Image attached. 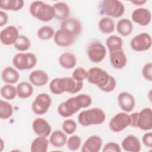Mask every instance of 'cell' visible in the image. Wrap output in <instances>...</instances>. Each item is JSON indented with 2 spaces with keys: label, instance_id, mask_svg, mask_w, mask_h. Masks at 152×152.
I'll return each mask as SVG.
<instances>
[{
  "label": "cell",
  "instance_id": "cell-3",
  "mask_svg": "<svg viewBox=\"0 0 152 152\" xmlns=\"http://www.w3.org/2000/svg\"><path fill=\"white\" fill-rule=\"evenodd\" d=\"M106 119V114L100 108L93 107L83 110L78 116V123L84 126L100 125Z\"/></svg>",
  "mask_w": 152,
  "mask_h": 152
},
{
  "label": "cell",
  "instance_id": "cell-31",
  "mask_svg": "<svg viewBox=\"0 0 152 152\" xmlns=\"http://www.w3.org/2000/svg\"><path fill=\"white\" fill-rule=\"evenodd\" d=\"M24 5L23 0H2L0 2V8L5 11H17Z\"/></svg>",
  "mask_w": 152,
  "mask_h": 152
},
{
  "label": "cell",
  "instance_id": "cell-21",
  "mask_svg": "<svg viewBox=\"0 0 152 152\" xmlns=\"http://www.w3.org/2000/svg\"><path fill=\"white\" fill-rule=\"evenodd\" d=\"M109 59L112 67L117 69L124 68L127 63L126 54L122 49L110 52Z\"/></svg>",
  "mask_w": 152,
  "mask_h": 152
},
{
  "label": "cell",
  "instance_id": "cell-34",
  "mask_svg": "<svg viewBox=\"0 0 152 152\" xmlns=\"http://www.w3.org/2000/svg\"><path fill=\"white\" fill-rule=\"evenodd\" d=\"M55 33V30L52 27L45 25L39 28L37 32V36L40 40H48L54 36Z\"/></svg>",
  "mask_w": 152,
  "mask_h": 152
},
{
  "label": "cell",
  "instance_id": "cell-38",
  "mask_svg": "<svg viewBox=\"0 0 152 152\" xmlns=\"http://www.w3.org/2000/svg\"><path fill=\"white\" fill-rule=\"evenodd\" d=\"M77 128V125L76 122L71 119L65 120L62 124V128L64 132L68 135H71L74 133Z\"/></svg>",
  "mask_w": 152,
  "mask_h": 152
},
{
  "label": "cell",
  "instance_id": "cell-13",
  "mask_svg": "<svg viewBox=\"0 0 152 152\" xmlns=\"http://www.w3.org/2000/svg\"><path fill=\"white\" fill-rule=\"evenodd\" d=\"M75 39L74 36L69 31L61 28L55 33L53 36L55 44L60 47H68L72 45Z\"/></svg>",
  "mask_w": 152,
  "mask_h": 152
},
{
  "label": "cell",
  "instance_id": "cell-30",
  "mask_svg": "<svg viewBox=\"0 0 152 152\" xmlns=\"http://www.w3.org/2000/svg\"><path fill=\"white\" fill-rule=\"evenodd\" d=\"M17 96L23 99L30 97L33 93V87L27 81L20 82L16 87Z\"/></svg>",
  "mask_w": 152,
  "mask_h": 152
},
{
  "label": "cell",
  "instance_id": "cell-44",
  "mask_svg": "<svg viewBox=\"0 0 152 152\" xmlns=\"http://www.w3.org/2000/svg\"><path fill=\"white\" fill-rule=\"evenodd\" d=\"M8 21V16L7 13L3 11H0V26H5Z\"/></svg>",
  "mask_w": 152,
  "mask_h": 152
},
{
  "label": "cell",
  "instance_id": "cell-15",
  "mask_svg": "<svg viewBox=\"0 0 152 152\" xmlns=\"http://www.w3.org/2000/svg\"><path fill=\"white\" fill-rule=\"evenodd\" d=\"M19 36L18 28L14 26H8L1 30L0 33L1 42L4 45H14Z\"/></svg>",
  "mask_w": 152,
  "mask_h": 152
},
{
  "label": "cell",
  "instance_id": "cell-33",
  "mask_svg": "<svg viewBox=\"0 0 152 152\" xmlns=\"http://www.w3.org/2000/svg\"><path fill=\"white\" fill-rule=\"evenodd\" d=\"M13 45L16 50L20 52H25L30 49L31 42L27 36L24 35H19Z\"/></svg>",
  "mask_w": 152,
  "mask_h": 152
},
{
  "label": "cell",
  "instance_id": "cell-1",
  "mask_svg": "<svg viewBox=\"0 0 152 152\" xmlns=\"http://www.w3.org/2000/svg\"><path fill=\"white\" fill-rule=\"evenodd\" d=\"M92 103L91 97L86 94H80L72 97L59 104L58 107V112L64 118H68L80 109L88 107Z\"/></svg>",
  "mask_w": 152,
  "mask_h": 152
},
{
  "label": "cell",
  "instance_id": "cell-10",
  "mask_svg": "<svg viewBox=\"0 0 152 152\" xmlns=\"http://www.w3.org/2000/svg\"><path fill=\"white\" fill-rule=\"evenodd\" d=\"M52 104V99L50 96L45 93L39 94L31 104L33 112L36 115H42L45 114Z\"/></svg>",
  "mask_w": 152,
  "mask_h": 152
},
{
  "label": "cell",
  "instance_id": "cell-37",
  "mask_svg": "<svg viewBox=\"0 0 152 152\" xmlns=\"http://www.w3.org/2000/svg\"><path fill=\"white\" fill-rule=\"evenodd\" d=\"M81 144V139L80 136L74 135L67 139L66 145L69 150L71 151H76L78 150Z\"/></svg>",
  "mask_w": 152,
  "mask_h": 152
},
{
  "label": "cell",
  "instance_id": "cell-23",
  "mask_svg": "<svg viewBox=\"0 0 152 152\" xmlns=\"http://www.w3.org/2000/svg\"><path fill=\"white\" fill-rule=\"evenodd\" d=\"M55 16L54 18L61 21L68 18L70 10L67 4L64 2H58L53 5Z\"/></svg>",
  "mask_w": 152,
  "mask_h": 152
},
{
  "label": "cell",
  "instance_id": "cell-16",
  "mask_svg": "<svg viewBox=\"0 0 152 152\" xmlns=\"http://www.w3.org/2000/svg\"><path fill=\"white\" fill-rule=\"evenodd\" d=\"M118 103L124 112H130L135 107V99L132 94L127 91H122L118 96Z\"/></svg>",
  "mask_w": 152,
  "mask_h": 152
},
{
  "label": "cell",
  "instance_id": "cell-45",
  "mask_svg": "<svg viewBox=\"0 0 152 152\" xmlns=\"http://www.w3.org/2000/svg\"><path fill=\"white\" fill-rule=\"evenodd\" d=\"M131 2L133 4H134L135 5H142L143 4H144L145 3L147 2V1L145 0H140V1H131Z\"/></svg>",
  "mask_w": 152,
  "mask_h": 152
},
{
  "label": "cell",
  "instance_id": "cell-40",
  "mask_svg": "<svg viewBox=\"0 0 152 152\" xmlns=\"http://www.w3.org/2000/svg\"><path fill=\"white\" fill-rule=\"evenodd\" d=\"M142 75L147 81L152 80V63L149 62L145 64L142 68Z\"/></svg>",
  "mask_w": 152,
  "mask_h": 152
},
{
  "label": "cell",
  "instance_id": "cell-42",
  "mask_svg": "<svg viewBox=\"0 0 152 152\" xmlns=\"http://www.w3.org/2000/svg\"><path fill=\"white\" fill-rule=\"evenodd\" d=\"M116 87V79L112 75H110V79L109 81L107 83V84L103 87V88H102L100 90L105 92V93H109L112 91L113 90H115V88Z\"/></svg>",
  "mask_w": 152,
  "mask_h": 152
},
{
  "label": "cell",
  "instance_id": "cell-20",
  "mask_svg": "<svg viewBox=\"0 0 152 152\" xmlns=\"http://www.w3.org/2000/svg\"><path fill=\"white\" fill-rule=\"evenodd\" d=\"M122 149L128 152H138L141 150V145L139 139L134 135H128L121 142Z\"/></svg>",
  "mask_w": 152,
  "mask_h": 152
},
{
  "label": "cell",
  "instance_id": "cell-9",
  "mask_svg": "<svg viewBox=\"0 0 152 152\" xmlns=\"http://www.w3.org/2000/svg\"><path fill=\"white\" fill-rule=\"evenodd\" d=\"M105 46L99 41L95 40L91 42L87 48V53L89 60L93 63L102 62L106 55Z\"/></svg>",
  "mask_w": 152,
  "mask_h": 152
},
{
  "label": "cell",
  "instance_id": "cell-32",
  "mask_svg": "<svg viewBox=\"0 0 152 152\" xmlns=\"http://www.w3.org/2000/svg\"><path fill=\"white\" fill-rule=\"evenodd\" d=\"M106 45L110 52L122 49V39L117 35H110L106 40Z\"/></svg>",
  "mask_w": 152,
  "mask_h": 152
},
{
  "label": "cell",
  "instance_id": "cell-22",
  "mask_svg": "<svg viewBox=\"0 0 152 152\" xmlns=\"http://www.w3.org/2000/svg\"><path fill=\"white\" fill-rule=\"evenodd\" d=\"M28 79L33 86L42 87L47 84L49 80V76L48 74L43 70L35 69L30 73Z\"/></svg>",
  "mask_w": 152,
  "mask_h": 152
},
{
  "label": "cell",
  "instance_id": "cell-12",
  "mask_svg": "<svg viewBox=\"0 0 152 152\" xmlns=\"http://www.w3.org/2000/svg\"><path fill=\"white\" fill-rule=\"evenodd\" d=\"M110 129L115 132H119L130 126V117L126 112H119L113 116L109 124Z\"/></svg>",
  "mask_w": 152,
  "mask_h": 152
},
{
  "label": "cell",
  "instance_id": "cell-11",
  "mask_svg": "<svg viewBox=\"0 0 152 152\" xmlns=\"http://www.w3.org/2000/svg\"><path fill=\"white\" fill-rule=\"evenodd\" d=\"M152 44L151 36L147 33H141L134 37L130 42V46L134 51L140 52L150 49Z\"/></svg>",
  "mask_w": 152,
  "mask_h": 152
},
{
  "label": "cell",
  "instance_id": "cell-5",
  "mask_svg": "<svg viewBox=\"0 0 152 152\" xmlns=\"http://www.w3.org/2000/svg\"><path fill=\"white\" fill-rule=\"evenodd\" d=\"M29 11L33 17L43 22H48L55 16L53 6L40 1L32 2L29 7Z\"/></svg>",
  "mask_w": 152,
  "mask_h": 152
},
{
  "label": "cell",
  "instance_id": "cell-14",
  "mask_svg": "<svg viewBox=\"0 0 152 152\" xmlns=\"http://www.w3.org/2000/svg\"><path fill=\"white\" fill-rule=\"evenodd\" d=\"M131 18L136 24L141 26H146L151 22V12L145 8H138L132 11Z\"/></svg>",
  "mask_w": 152,
  "mask_h": 152
},
{
  "label": "cell",
  "instance_id": "cell-25",
  "mask_svg": "<svg viewBox=\"0 0 152 152\" xmlns=\"http://www.w3.org/2000/svg\"><path fill=\"white\" fill-rule=\"evenodd\" d=\"M49 141L54 147L60 148L66 144V135L65 132L61 130H55L51 133Z\"/></svg>",
  "mask_w": 152,
  "mask_h": 152
},
{
  "label": "cell",
  "instance_id": "cell-19",
  "mask_svg": "<svg viewBox=\"0 0 152 152\" xmlns=\"http://www.w3.org/2000/svg\"><path fill=\"white\" fill-rule=\"evenodd\" d=\"M103 144L100 137L94 135L88 137L81 147L82 152H99Z\"/></svg>",
  "mask_w": 152,
  "mask_h": 152
},
{
  "label": "cell",
  "instance_id": "cell-29",
  "mask_svg": "<svg viewBox=\"0 0 152 152\" xmlns=\"http://www.w3.org/2000/svg\"><path fill=\"white\" fill-rule=\"evenodd\" d=\"M99 30L103 34H110L115 28L114 20L109 17H102L98 23Z\"/></svg>",
  "mask_w": 152,
  "mask_h": 152
},
{
  "label": "cell",
  "instance_id": "cell-36",
  "mask_svg": "<svg viewBox=\"0 0 152 152\" xmlns=\"http://www.w3.org/2000/svg\"><path fill=\"white\" fill-rule=\"evenodd\" d=\"M13 114V107L11 103L2 100H0V118L7 119Z\"/></svg>",
  "mask_w": 152,
  "mask_h": 152
},
{
  "label": "cell",
  "instance_id": "cell-17",
  "mask_svg": "<svg viewBox=\"0 0 152 152\" xmlns=\"http://www.w3.org/2000/svg\"><path fill=\"white\" fill-rule=\"evenodd\" d=\"M32 129L37 136L46 137L49 136L52 131V127L49 123L42 118H37L33 121Z\"/></svg>",
  "mask_w": 152,
  "mask_h": 152
},
{
  "label": "cell",
  "instance_id": "cell-24",
  "mask_svg": "<svg viewBox=\"0 0 152 152\" xmlns=\"http://www.w3.org/2000/svg\"><path fill=\"white\" fill-rule=\"evenodd\" d=\"M1 77L4 83L8 84H13L19 80L20 74L14 68L11 66H7L2 70Z\"/></svg>",
  "mask_w": 152,
  "mask_h": 152
},
{
  "label": "cell",
  "instance_id": "cell-2",
  "mask_svg": "<svg viewBox=\"0 0 152 152\" xmlns=\"http://www.w3.org/2000/svg\"><path fill=\"white\" fill-rule=\"evenodd\" d=\"M83 87V82L75 80L72 77L56 78L49 84V90L52 93L58 95L65 92L75 94Z\"/></svg>",
  "mask_w": 152,
  "mask_h": 152
},
{
  "label": "cell",
  "instance_id": "cell-7",
  "mask_svg": "<svg viewBox=\"0 0 152 152\" xmlns=\"http://www.w3.org/2000/svg\"><path fill=\"white\" fill-rule=\"evenodd\" d=\"M36 56L30 52L17 53L12 58V65L20 71L28 70L33 68L37 64Z\"/></svg>",
  "mask_w": 152,
  "mask_h": 152
},
{
  "label": "cell",
  "instance_id": "cell-41",
  "mask_svg": "<svg viewBox=\"0 0 152 152\" xmlns=\"http://www.w3.org/2000/svg\"><path fill=\"white\" fill-rule=\"evenodd\" d=\"M102 151H113V152H121V149L119 145L116 142H109L106 143L103 147Z\"/></svg>",
  "mask_w": 152,
  "mask_h": 152
},
{
  "label": "cell",
  "instance_id": "cell-35",
  "mask_svg": "<svg viewBox=\"0 0 152 152\" xmlns=\"http://www.w3.org/2000/svg\"><path fill=\"white\" fill-rule=\"evenodd\" d=\"M0 93L4 99L8 100H12L17 96L16 87L11 84H5L1 87Z\"/></svg>",
  "mask_w": 152,
  "mask_h": 152
},
{
  "label": "cell",
  "instance_id": "cell-39",
  "mask_svg": "<svg viewBox=\"0 0 152 152\" xmlns=\"http://www.w3.org/2000/svg\"><path fill=\"white\" fill-rule=\"evenodd\" d=\"M72 77L76 81H82L87 77V71L82 67L76 68L72 72Z\"/></svg>",
  "mask_w": 152,
  "mask_h": 152
},
{
  "label": "cell",
  "instance_id": "cell-4",
  "mask_svg": "<svg viewBox=\"0 0 152 152\" xmlns=\"http://www.w3.org/2000/svg\"><path fill=\"white\" fill-rule=\"evenodd\" d=\"M130 126L141 130L150 131L152 128V110L145 107L140 112H135L129 115Z\"/></svg>",
  "mask_w": 152,
  "mask_h": 152
},
{
  "label": "cell",
  "instance_id": "cell-27",
  "mask_svg": "<svg viewBox=\"0 0 152 152\" xmlns=\"http://www.w3.org/2000/svg\"><path fill=\"white\" fill-rule=\"evenodd\" d=\"M58 61L62 68L67 69L73 68L77 64L75 56L69 52H65L61 54L59 57Z\"/></svg>",
  "mask_w": 152,
  "mask_h": 152
},
{
  "label": "cell",
  "instance_id": "cell-26",
  "mask_svg": "<svg viewBox=\"0 0 152 152\" xmlns=\"http://www.w3.org/2000/svg\"><path fill=\"white\" fill-rule=\"evenodd\" d=\"M49 141L46 137L38 136L34 138L30 145L31 152H46Z\"/></svg>",
  "mask_w": 152,
  "mask_h": 152
},
{
  "label": "cell",
  "instance_id": "cell-43",
  "mask_svg": "<svg viewBox=\"0 0 152 152\" xmlns=\"http://www.w3.org/2000/svg\"><path fill=\"white\" fill-rule=\"evenodd\" d=\"M142 142L143 144L148 148L152 147V133L151 132H148L145 133L142 137Z\"/></svg>",
  "mask_w": 152,
  "mask_h": 152
},
{
  "label": "cell",
  "instance_id": "cell-8",
  "mask_svg": "<svg viewBox=\"0 0 152 152\" xmlns=\"http://www.w3.org/2000/svg\"><path fill=\"white\" fill-rule=\"evenodd\" d=\"M110 77V75L105 70L99 67H92L87 71V80L101 90L107 84Z\"/></svg>",
  "mask_w": 152,
  "mask_h": 152
},
{
  "label": "cell",
  "instance_id": "cell-18",
  "mask_svg": "<svg viewBox=\"0 0 152 152\" xmlns=\"http://www.w3.org/2000/svg\"><path fill=\"white\" fill-rule=\"evenodd\" d=\"M60 28L65 29L72 34L77 38L81 33L82 26L78 20L75 18H68L61 21Z\"/></svg>",
  "mask_w": 152,
  "mask_h": 152
},
{
  "label": "cell",
  "instance_id": "cell-46",
  "mask_svg": "<svg viewBox=\"0 0 152 152\" xmlns=\"http://www.w3.org/2000/svg\"><path fill=\"white\" fill-rule=\"evenodd\" d=\"M3 141H2V139H1V151H2V148H3Z\"/></svg>",
  "mask_w": 152,
  "mask_h": 152
},
{
  "label": "cell",
  "instance_id": "cell-6",
  "mask_svg": "<svg viewBox=\"0 0 152 152\" xmlns=\"http://www.w3.org/2000/svg\"><path fill=\"white\" fill-rule=\"evenodd\" d=\"M100 8L102 14L110 18H119L125 12L124 4L118 0H103Z\"/></svg>",
  "mask_w": 152,
  "mask_h": 152
},
{
  "label": "cell",
  "instance_id": "cell-28",
  "mask_svg": "<svg viewBox=\"0 0 152 152\" xmlns=\"http://www.w3.org/2000/svg\"><path fill=\"white\" fill-rule=\"evenodd\" d=\"M116 28L118 33L121 36L126 37L129 36L132 31L133 25L129 20L124 18L118 21Z\"/></svg>",
  "mask_w": 152,
  "mask_h": 152
}]
</instances>
